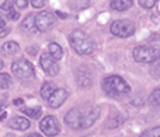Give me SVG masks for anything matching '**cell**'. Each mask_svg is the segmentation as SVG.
<instances>
[{
    "label": "cell",
    "mask_w": 160,
    "mask_h": 137,
    "mask_svg": "<svg viewBox=\"0 0 160 137\" xmlns=\"http://www.w3.org/2000/svg\"><path fill=\"white\" fill-rule=\"evenodd\" d=\"M100 109L93 104H84L67 111L64 116V121L72 129H87L99 119Z\"/></svg>",
    "instance_id": "1"
},
{
    "label": "cell",
    "mask_w": 160,
    "mask_h": 137,
    "mask_svg": "<svg viewBox=\"0 0 160 137\" xmlns=\"http://www.w3.org/2000/svg\"><path fill=\"white\" fill-rule=\"evenodd\" d=\"M103 87V91L107 94L109 97H113V99H119V97H123L126 94L130 93V87L126 81L122 79L120 76H109L106 77L102 83Z\"/></svg>",
    "instance_id": "2"
},
{
    "label": "cell",
    "mask_w": 160,
    "mask_h": 137,
    "mask_svg": "<svg viewBox=\"0 0 160 137\" xmlns=\"http://www.w3.org/2000/svg\"><path fill=\"white\" fill-rule=\"evenodd\" d=\"M69 42L73 50L79 54H92L94 51V40L83 30H74L70 34Z\"/></svg>",
    "instance_id": "3"
},
{
    "label": "cell",
    "mask_w": 160,
    "mask_h": 137,
    "mask_svg": "<svg viewBox=\"0 0 160 137\" xmlns=\"http://www.w3.org/2000/svg\"><path fill=\"white\" fill-rule=\"evenodd\" d=\"M160 54V49L150 46H137L133 50L134 60L139 63H154Z\"/></svg>",
    "instance_id": "4"
},
{
    "label": "cell",
    "mask_w": 160,
    "mask_h": 137,
    "mask_svg": "<svg viewBox=\"0 0 160 137\" xmlns=\"http://www.w3.org/2000/svg\"><path fill=\"white\" fill-rule=\"evenodd\" d=\"M12 71L16 77L22 79V80H26V79H32L34 76V69L33 64L27 60H16L13 64H12Z\"/></svg>",
    "instance_id": "5"
},
{
    "label": "cell",
    "mask_w": 160,
    "mask_h": 137,
    "mask_svg": "<svg viewBox=\"0 0 160 137\" xmlns=\"http://www.w3.org/2000/svg\"><path fill=\"white\" fill-rule=\"evenodd\" d=\"M110 32L117 37H129L134 33V24L130 20H116L110 26Z\"/></svg>",
    "instance_id": "6"
},
{
    "label": "cell",
    "mask_w": 160,
    "mask_h": 137,
    "mask_svg": "<svg viewBox=\"0 0 160 137\" xmlns=\"http://www.w3.org/2000/svg\"><path fill=\"white\" fill-rule=\"evenodd\" d=\"M56 23V16L50 12H42L34 17V24L37 27V32H47Z\"/></svg>",
    "instance_id": "7"
},
{
    "label": "cell",
    "mask_w": 160,
    "mask_h": 137,
    "mask_svg": "<svg viewBox=\"0 0 160 137\" xmlns=\"http://www.w3.org/2000/svg\"><path fill=\"white\" fill-rule=\"evenodd\" d=\"M40 130L43 131L46 136H49V137L57 136L59 131H60L59 121H57L53 116H46L43 120L40 121Z\"/></svg>",
    "instance_id": "8"
},
{
    "label": "cell",
    "mask_w": 160,
    "mask_h": 137,
    "mask_svg": "<svg viewBox=\"0 0 160 137\" xmlns=\"http://www.w3.org/2000/svg\"><path fill=\"white\" fill-rule=\"evenodd\" d=\"M40 66H42V69L44 70V73H46L47 76H56V74L59 73L57 61L54 60L49 53L42 54V57H40Z\"/></svg>",
    "instance_id": "9"
},
{
    "label": "cell",
    "mask_w": 160,
    "mask_h": 137,
    "mask_svg": "<svg viewBox=\"0 0 160 137\" xmlns=\"http://www.w3.org/2000/svg\"><path fill=\"white\" fill-rule=\"evenodd\" d=\"M76 81L80 87H90L93 83V74L87 66H80L76 70Z\"/></svg>",
    "instance_id": "10"
},
{
    "label": "cell",
    "mask_w": 160,
    "mask_h": 137,
    "mask_svg": "<svg viewBox=\"0 0 160 137\" xmlns=\"http://www.w3.org/2000/svg\"><path fill=\"white\" fill-rule=\"evenodd\" d=\"M67 96H69V93H67L64 89H57L56 91H54L52 96L47 99V101H49V106L52 107V109H57L59 106H62V104L66 101Z\"/></svg>",
    "instance_id": "11"
},
{
    "label": "cell",
    "mask_w": 160,
    "mask_h": 137,
    "mask_svg": "<svg viewBox=\"0 0 160 137\" xmlns=\"http://www.w3.org/2000/svg\"><path fill=\"white\" fill-rule=\"evenodd\" d=\"M9 127H12L14 130H27L30 127V121L24 117H13L9 123Z\"/></svg>",
    "instance_id": "12"
},
{
    "label": "cell",
    "mask_w": 160,
    "mask_h": 137,
    "mask_svg": "<svg viewBox=\"0 0 160 137\" xmlns=\"http://www.w3.org/2000/svg\"><path fill=\"white\" fill-rule=\"evenodd\" d=\"M22 29H23L26 33H29V34H34V33H36L37 27H36V24H34V16H33V14L26 16V19H24L23 23H22Z\"/></svg>",
    "instance_id": "13"
},
{
    "label": "cell",
    "mask_w": 160,
    "mask_h": 137,
    "mask_svg": "<svg viewBox=\"0 0 160 137\" xmlns=\"http://www.w3.org/2000/svg\"><path fill=\"white\" fill-rule=\"evenodd\" d=\"M110 6L116 12H124L133 6V0H112Z\"/></svg>",
    "instance_id": "14"
},
{
    "label": "cell",
    "mask_w": 160,
    "mask_h": 137,
    "mask_svg": "<svg viewBox=\"0 0 160 137\" xmlns=\"http://www.w3.org/2000/svg\"><path fill=\"white\" fill-rule=\"evenodd\" d=\"M19 50H20V47L16 42H7V43H4L3 46H2V49H0V51H2L3 56H13V54H16Z\"/></svg>",
    "instance_id": "15"
},
{
    "label": "cell",
    "mask_w": 160,
    "mask_h": 137,
    "mask_svg": "<svg viewBox=\"0 0 160 137\" xmlns=\"http://www.w3.org/2000/svg\"><path fill=\"white\" fill-rule=\"evenodd\" d=\"M57 90V87L54 83H52V81H46V83L42 86V89H40V96L43 97L44 100H47L52 94L54 93V91Z\"/></svg>",
    "instance_id": "16"
},
{
    "label": "cell",
    "mask_w": 160,
    "mask_h": 137,
    "mask_svg": "<svg viewBox=\"0 0 160 137\" xmlns=\"http://www.w3.org/2000/svg\"><path fill=\"white\" fill-rule=\"evenodd\" d=\"M49 54L53 57L56 61H59L60 59L63 57V49L57 43H50L49 44Z\"/></svg>",
    "instance_id": "17"
},
{
    "label": "cell",
    "mask_w": 160,
    "mask_h": 137,
    "mask_svg": "<svg viewBox=\"0 0 160 137\" xmlns=\"http://www.w3.org/2000/svg\"><path fill=\"white\" fill-rule=\"evenodd\" d=\"M124 121V117L122 116V114L116 113L114 116H110L109 120L106 121V127L107 129H116V127L122 126V123Z\"/></svg>",
    "instance_id": "18"
},
{
    "label": "cell",
    "mask_w": 160,
    "mask_h": 137,
    "mask_svg": "<svg viewBox=\"0 0 160 137\" xmlns=\"http://www.w3.org/2000/svg\"><path fill=\"white\" fill-rule=\"evenodd\" d=\"M22 113L27 114L29 117L37 119V117L42 114V109H40V107H23V109H22Z\"/></svg>",
    "instance_id": "19"
},
{
    "label": "cell",
    "mask_w": 160,
    "mask_h": 137,
    "mask_svg": "<svg viewBox=\"0 0 160 137\" xmlns=\"http://www.w3.org/2000/svg\"><path fill=\"white\" fill-rule=\"evenodd\" d=\"M149 101L152 106H160V89L152 91V94L149 96Z\"/></svg>",
    "instance_id": "20"
},
{
    "label": "cell",
    "mask_w": 160,
    "mask_h": 137,
    "mask_svg": "<svg viewBox=\"0 0 160 137\" xmlns=\"http://www.w3.org/2000/svg\"><path fill=\"white\" fill-rule=\"evenodd\" d=\"M10 86V76L6 73H0V89H7Z\"/></svg>",
    "instance_id": "21"
},
{
    "label": "cell",
    "mask_w": 160,
    "mask_h": 137,
    "mask_svg": "<svg viewBox=\"0 0 160 137\" xmlns=\"http://www.w3.org/2000/svg\"><path fill=\"white\" fill-rule=\"evenodd\" d=\"M150 71H152V74H153L154 77H160V54L156 59V61H154V64H153V67H152Z\"/></svg>",
    "instance_id": "22"
},
{
    "label": "cell",
    "mask_w": 160,
    "mask_h": 137,
    "mask_svg": "<svg viewBox=\"0 0 160 137\" xmlns=\"http://www.w3.org/2000/svg\"><path fill=\"white\" fill-rule=\"evenodd\" d=\"M0 9H3L6 12H12L13 10V4L10 0H0Z\"/></svg>",
    "instance_id": "23"
},
{
    "label": "cell",
    "mask_w": 160,
    "mask_h": 137,
    "mask_svg": "<svg viewBox=\"0 0 160 137\" xmlns=\"http://www.w3.org/2000/svg\"><path fill=\"white\" fill-rule=\"evenodd\" d=\"M157 0H139V3L142 7H144V9H152V7L156 4Z\"/></svg>",
    "instance_id": "24"
},
{
    "label": "cell",
    "mask_w": 160,
    "mask_h": 137,
    "mask_svg": "<svg viewBox=\"0 0 160 137\" xmlns=\"http://www.w3.org/2000/svg\"><path fill=\"white\" fill-rule=\"evenodd\" d=\"M32 2V6L34 9H40V7H43L46 4V0H30Z\"/></svg>",
    "instance_id": "25"
},
{
    "label": "cell",
    "mask_w": 160,
    "mask_h": 137,
    "mask_svg": "<svg viewBox=\"0 0 160 137\" xmlns=\"http://www.w3.org/2000/svg\"><path fill=\"white\" fill-rule=\"evenodd\" d=\"M147 133H149L150 137H160V126L153 127V129H152V130H149Z\"/></svg>",
    "instance_id": "26"
},
{
    "label": "cell",
    "mask_w": 160,
    "mask_h": 137,
    "mask_svg": "<svg viewBox=\"0 0 160 137\" xmlns=\"http://www.w3.org/2000/svg\"><path fill=\"white\" fill-rule=\"evenodd\" d=\"M13 2L19 9H24L27 6V3H29V0H13Z\"/></svg>",
    "instance_id": "27"
},
{
    "label": "cell",
    "mask_w": 160,
    "mask_h": 137,
    "mask_svg": "<svg viewBox=\"0 0 160 137\" xmlns=\"http://www.w3.org/2000/svg\"><path fill=\"white\" fill-rule=\"evenodd\" d=\"M7 17H9L10 20H17V19H19V13H17V12H14V10H12V12H9Z\"/></svg>",
    "instance_id": "28"
},
{
    "label": "cell",
    "mask_w": 160,
    "mask_h": 137,
    "mask_svg": "<svg viewBox=\"0 0 160 137\" xmlns=\"http://www.w3.org/2000/svg\"><path fill=\"white\" fill-rule=\"evenodd\" d=\"M37 50H39V49H37V46H34V47H29V49H27V51H29L30 54H36V53H37Z\"/></svg>",
    "instance_id": "29"
},
{
    "label": "cell",
    "mask_w": 160,
    "mask_h": 137,
    "mask_svg": "<svg viewBox=\"0 0 160 137\" xmlns=\"http://www.w3.org/2000/svg\"><path fill=\"white\" fill-rule=\"evenodd\" d=\"M10 33V29H4V30H2L0 32V37H4V36H7V34Z\"/></svg>",
    "instance_id": "30"
},
{
    "label": "cell",
    "mask_w": 160,
    "mask_h": 137,
    "mask_svg": "<svg viewBox=\"0 0 160 137\" xmlns=\"http://www.w3.org/2000/svg\"><path fill=\"white\" fill-rule=\"evenodd\" d=\"M56 14H57V16L60 17V19H66V17H67V14L62 13V12H56Z\"/></svg>",
    "instance_id": "31"
},
{
    "label": "cell",
    "mask_w": 160,
    "mask_h": 137,
    "mask_svg": "<svg viewBox=\"0 0 160 137\" xmlns=\"http://www.w3.org/2000/svg\"><path fill=\"white\" fill-rule=\"evenodd\" d=\"M22 103H23L22 99H16V100H14V104H16V106H19V104H22Z\"/></svg>",
    "instance_id": "32"
},
{
    "label": "cell",
    "mask_w": 160,
    "mask_h": 137,
    "mask_svg": "<svg viewBox=\"0 0 160 137\" xmlns=\"http://www.w3.org/2000/svg\"><path fill=\"white\" fill-rule=\"evenodd\" d=\"M4 27V20H3V17H0V29H3Z\"/></svg>",
    "instance_id": "33"
},
{
    "label": "cell",
    "mask_w": 160,
    "mask_h": 137,
    "mask_svg": "<svg viewBox=\"0 0 160 137\" xmlns=\"http://www.w3.org/2000/svg\"><path fill=\"white\" fill-rule=\"evenodd\" d=\"M26 137H42V136L37 134V133H32V134H29V136H26Z\"/></svg>",
    "instance_id": "34"
},
{
    "label": "cell",
    "mask_w": 160,
    "mask_h": 137,
    "mask_svg": "<svg viewBox=\"0 0 160 137\" xmlns=\"http://www.w3.org/2000/svg\"><path fill=\"white\" fill-rule=\"evenodd\" d=\"M6 119V113H2V116H0V120H4Z\"/></svg>",
    "instance_id": "35"
},
{
    "label": "cell",
    "mask_w": 160,
    "mask_h": 137,
    "mask_svg": "<svg viewBox=\"0 0 160 137\" xmlns=\"http://www.w3.org/2000/svg\"><path fill=\"white\" fill-rule=\"evenodd\" d=\"M140 137H150V136H149V133H147V131H146V133H143V134H142V136H140Z\"/></svg>",
    "instance_id": "36"
},
{
    "label": "cell",
    "mask_w": 160,
    "mask_h": 137,
    "mask_svg": "<svg viewBox=\"0 0 160 137\" xmlns=\"http://www.w3.org/2000/svg\"><path fill=\"white\" fill-rule=\"evenodd\" d=\"M2 67H3V60L0 59V69H2Z\"/></svg>",
    "instance_id": "37"
},
{
    "label": "cell",
    "mask_w": 160,
    "mask_h": 137,
    "mask_svg": "<svg viewBox=\"0 0 160 137\" xmlns=\"http://www.w3.org/2000/svg\"><path fill=\"white\" fill-rule=\"evenodd\" d=\"M4 137H14L13 134H7V136H4Z\"/></svg>",
    "instance_id": "38"
}]
</instances>
